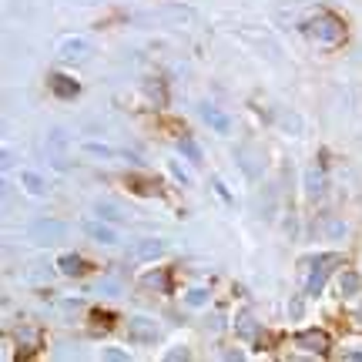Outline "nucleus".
I'll return each instance as SVG.
<instances>
[{
    "label": "nucleus",
    "mask_w": 362,
    "mask_h": 362,
    "mask_svg": "<svg viewBox=\"0 0 362 362\" xmlns=\"http://www.w3.org/2000/svg\"><path fill=\"white\" fill-rule=\"evenodd\" d=\"M296 342L302 346V349L319 352V356H325V352H329V346H332V339L325 336V332H319V329H312V332H298Z\"/></svg>",
    "instance_id": "1"
},
{
    "label": "nucleus",
    "mask_w": 362,
    "mask_h": 362,
    "mask_svg": "<svg viewBox=\"0 0 362 362\" xmlns=\"http://www.w3.org/2000/svg\"><path fill=\"white\" fill-rule=\"evenodd\" d=\"M322 17H325V24H309L312 34H315V37H325V30H329L332 40H342V21L332 17V13H322Z\"/></svg>",
    "instance_id": "2"
},
{
    "label": "nucleus",
    "mask_w": 362,
    "mask_h": 362,
    "mask_svg": "<svg viewBox=\"0 0 362 362\" xmlns=\"http://www.w3.org/2000/svg\"><path fill=\"white\" fill-rule=\"evenodd\" d=\"M51 90L57 94V98H74V94H78V81L64 78V74H54V78H51Z\"/></svg>",
    "instance_id": "3"
},
{
    "label": "nucleus",
    "mask_w": 362,
    "mask_h": 362,
    "mask_svg": "<svg viewBox=\"0 0 362 362\" xmlns=\"http://www.w3.org/2000/svg\"><path fill=\"white\" fill-rule=\"evenodd\" d=\"M131 339H134V342H151V339H155V325L151 322H144V319H131Z\"/></svg>",
    "instance_id": "4"
},
{
    "label": "nucleus",
    "mask_w": 362,
    "mask_h": 362,
    "mask_svg": "<svg viewBox=\"0 0 362 362\" xmlns=\"http://www.w3.org/2000/svg\"><path fill=\"white\" fill-rule=\"evenodd\" d=\"M61 272H67V275H88L90 262L78 259V255H64V259H61Z\"/></svg>",
    "instance_id": "5"
},
{
    "label": "nucleus",
    "mask_w": 362,
    "mask_h": 362,
    "mask_svg": "<svg viewBox=\"0 0 362 362\" xmlns=\"http://www.w3.org/2000/svg\"><path fill=\"white\" fill-rule=\"evenodd\" d=\"M128 181H131V188L141 192V194H155L158 192V185L155 181H148V178H128Z\"/></svg>",
    "instance_id": "6"
}]
</instances>
